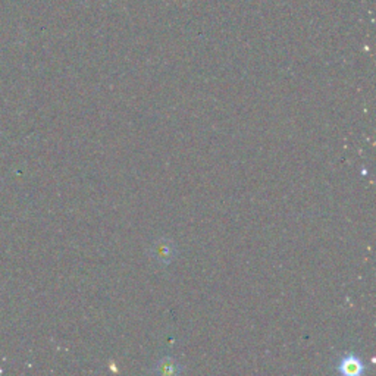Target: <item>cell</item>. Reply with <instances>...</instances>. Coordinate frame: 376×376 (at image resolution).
I'll use <instances>...</instances> for the list:
<instances>
[{
  "label": "cell",
  "instance_id": "obj_1",
  "mask_svg": "<svg viewBox=\"0 0 376 376\" xmlns=\"http://www.w3.org/2000/svg\"><path fill=\"white\" fill-rule=\"evenodd\" d=\"M335 369L338 373L346 376H360L366 372V364L355 351H348L339 356L335 363Z\"/></svg>",
  "mask_w": 376,
  "mask_h": 376
},
{
  "label": "cell",
  "instance_id": "obj_2",
  "mask_svg": "<svg viewBox=\"0 0 376 376\" xmlns=\"http://www.w3.org/2000/svg\"><path fill=\"white\" fill-rule=\"evenodd\" d=\"M152 257L153 260H156L157 264H161L164 266L169 265L170 261L174 260L175 257V252H177V247L175 244L169 240V238H159V240H156L153 244H152Z\"/></svg>",
  "mask_w": 376,
  "mask_h": 376
},
{
  "label": "cell",
  "instance_id": "obj_3",
  "mask_svg": "<svg viewBox=\"0 0 376 376\" xmlns=\"http://www.w3.org/2000/svg\"><path fill=\"white\" fill-rule=\"evenodd\" d=\"M184 370V366L179 364L174 357H162L161 360H157L155 363V366L152 368V373L155 375H161V376H177L182 373Z\"/></svg>",
  "mask_w": 376,
  "mask_h": 376
}]
</instances>
